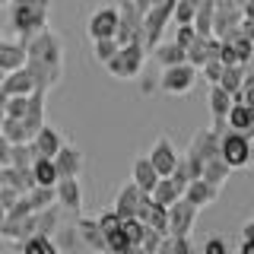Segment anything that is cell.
<instances>
[{"label":"cell","instance_id":"obj_1","mask_svg":"<svg viewBox=\"0 0 254 254\" xmlns=\"http://www.w3.org/2000/svg\"><path fill=\"white\" fill-rule=\"evenodd\" d=\"M26 70L38 92H51L64 76V38L54 29H42L26 38Z\"/></svg>","mask_w":254,"mask_h":254},{"label":"cell","instance_id":"obj_2","mask_svg":"<svg viewBox=\"0 0 254 254\" xmlns=\"http://www.w3.org/2000/svg\"><path fill=\"white\" fill-rule=\"evenodd\" d=\"M54 3L51 0H10V26L19 42L32 38L35 32H42L51 19Z\"/></svg>","mask_w":254,"mask_h":254},{"label":"cell","instance_id":"obj_3","mask_svg":"<svg viewBox=\"0 0 254 254\" xmlns=\"http://www.w3.org/2000/svg\"><path fill=\"white\" fill-rule=\"evenodd\" d=\"M146 48L140 42H127V45H118L115 58L105 64V70L115 79H137L143 73V67H146Z\"/></svg>","mask_w":254,"mask_h":254},{"label":"cell","instance_id":"obj_4","mask_svg":"<svg viewBox=\"0 0 254 254\" xmlns=\"http://www.w3.org/2000/svg\"><path fill=\"white\" fill-rule=\"evenodd\" d=\"M219 159L229 165V169H245L251 162V133H242V130H226L219 133Z\"/></svg>","mask_w":254,"mask_h":254},{"label":"cell","instance_id":"obj_5","mask_svg":"<svg viewBox=\"0 0 254 254\" xmlns=\"http://www.w3.org/2000/svg\"><path fill=\"white\" fill-rule=\"evenodd\" d=\"M197 76H200V70L194 67V64L181 61V64H169V67H162V76H159V89L165 95H188L190 89L197 86Z\"/></svg>","mask_w":254,"mask_h":254},{"label":"cell","instance_id":"obj_6","mask_svg":"<svg viewBox=\"0 0 254 254\" xmlns=\"http://www.w3.org/2000/svg\"><path fill=\"white\" fill-rule=\"evenodd\" d=\"M111 210H115L121 219H127V216L143 219V216H146V210H149V194H146V190H140L133 181H127V185L118 188L115 206H111Z\"/></svg>","mask_w":254,"mask_h":254},{"label":"cell","instance_id":"obj_7","mask_svg":"<svg viewBox=\"0 0 254 254\" xmlns=\"http://www.w3.org/2000/svg\"><path fill=\"white\" fill-rule=\"evenodd\" d=\"M143 35V13L133 6V0H124L118 6V26H115V42L127 45V42H140ZM143 45V42H140Z\"/></svg>","mask_w":254,"mask_h":254},{"label":"cell","instance_id":"obj_8","mask_svg":"<svg viewBox=\"0 0 254 254\" xmlns=\"http://www.w3.org/2000/svg\"><path fill=\"white\" fill-rule=\"evenodd\" d=\"M194 222H197V206L188 197H178V200L169 203V232L172 235H190Z\"/></svg>","mask_w":254,"mask_h":254},{"label":"cell","instance_id":"obj_9","mask_svg":"<svg viewBox=\"0 0 254 254\" xmlns=\"http://www.w3.org/2000/svg\"><path fill=\"white\" fill-rule=\"evenodd\" d=\"M149 162H153V169L159 172V175H172V169H175V162H178V149L172 146V140L165 137V133H159V137L153 140V146H149Z\"/></svg>","mask_w":254,"mask_h":254},{"label":"cell","instance_id":"obj_10","mask_svg":"<svg viewBox=\"0 0 254 254\" xmlns=\"http://www.w3.org/2000/svg\"><path fill=\"white\" fill-rule=\"evenodd\" d=\"M54 200L58 206L64 210H83V188H79V178L73 175H61L58 181H54Z\"/></svg>","mask_w":254,"mask_h":254},{"label":"cell","instance_id":"obj_11","mask_svg":"<svg viewBox=\"0 0 254 254\" xmlns=\"http://www.w3.org/2000/svg\"><path fill=\"white\" fill-rule=\"evenodd\" d=\"M115 26H118V6H99V10H92L89 22H86V29H89V38L115 35Z\"/></svg>","mask_w":254,"mask_h":254},{"label":"cell","instance_id":"obj_12","mask_svg":"<svg viewBox=\"0 0 254 254\" xmlns=\"http://www.w3.org/2000/svg\"><path fill=\"white\" fill-rule=\"evenodd\" d=\"M0 92L3 95H29V92H35V83H32V73L26 70V64L0 76Z\"/></svg>","mask_w":254,"mask_h":254},{"label":"cell","instance_id":"obj_13","mask_svg":"<svg viewBox=\"0 0 254 254\" xmlns=\"http://www.w3.org/2000/svg\"><path fill=\"white\" fill-rule=\"evenodd\" d=\"M73 229H76V238L86 245V248H92V251H108V248H105V235H102V229H99V222H95V216H76Z\"/></svg>","mask_w":254,"mask_h":254},{"label":"cell","instance_id":"obj_14","mask_svg":"<svg viewBox=\"0 0 254 254\" xmlns=\"http://www.w3.org/2000/svg\"><path fill=\"white\" fill-rule=\"evenodd\" d=\"M181 197H188L190 203L200 210V206H210V203H216V197H219V188L216 185H210L206 178H190L188 185H185V194Z\"/></svg>","mask_w":254,"mask_h":254},{"label":"cell","instance_id":"obj_15","mask_svg":"<svg viewBox=\"0 0 254 254\" xmlns=\"http://www.w3.org/2000/svg\"><path fill=\"white\" fill-rule=\"evenodd\" d=\"M51 159H54V165H58V175H73V178L83 175V153H79L73 143L64 140V146Z\"/></svg>","mask_w":254,"mask_h":254},{"label":"cell","instance_id":"obj_16","mask_svg":"<svg viewBox=\"0 0 254 254\" xmlns=\"http://www.w3.org/2000/svg\"><path fill=\"white\" fill-rule=\"evenodd\" d=\"M32 146L38 149V156H54V153L64 146V137H61V130H58L54 124L45 121V124L35 130V137H32Z\"/></svg>","mask_w":254,"mask_h":254},{"label":"cell","instance_id":"obj_17","mask_svg":"<svg viewBox=\"0 0 254 254\" xmlns=\"http://www.w3.org/2000/svg\"><path fill=\"white\" fill-rule=\"evenodd\" d=\"M26 64V45L16 38V42H6L0 38V73H10V70L22 67Z\"/></svg>","mask_w":254,"mask_h":254},{"label":"cell","instance_id":"obj_18","mask_svg":"<svg viewBox=\"0 0 254 254\" xmlns=\"http://www.w3.org/2000/svg\"><path fill=\"white\" fill-rule=\"evenodd\" d=\"M242 83H245V64H226L219 76V86L232 95V102H242Z\"/></svg>","mask_w":254,"mask_h":254},{"label":"cell","instance_id":"obj_19","mask_svg":"<svg viewBox=\"0 0 254 254\" xmlns=\"http://www.w3.org/2000/svg\"><path fill=\"white\" fill-rule=\"evenodd\" d=\"M130 181L137 185L140 190H153V185L159 181V172L153 169V162H149V156H140V159H133V172H130Z\"/></svg>","mask_w":254,"mask_h":254},{"label":"cell","instance_id":"obj_20","mask_svg":"<svg viewBox=\"0 0 254 254\" xmlns=\"http://www.w3.org/2000/svg\"><path fill=\"white\" fill-rule=\"evenodd\" d=\"M226 124L232 130H242V133H254V121H251V111L245 102H232L226 111Z\"/></svg>","mask_w":254,"mask_h":254},{"label":"cell","instance_id":"obj_21","mask_svg":"<svg viewBox=\"0 0 254 254\" xmlns=\"http://www.w3.org/2000/svg\"><path fill=\"white\" fill-rule=\"evenodd\" d=\"M178 197H181V188L175 185L169 175H159V181L153 185V190H149V200H153V203H162V206H169L172 200H178Z\"/></svg>","mask_w":254,"mask_h":254},{"label":"cell","instance_id":"obj_22","mask_svg":"<svg viewBox=\"0 0 254 254\" xmlns=\"http://www.w3.org/2000/svg\"><path fill=\"white\" fill-rule=\"evenodd\" d=\"M153 58L162 64V67H169V64H181V61H188V54H185V48H181L178 42H156L153 48Z\"/></svg>","mask_w":254,"mask_h":254},{"label":"cell","instance_id":"obj_23","mask_svg":"<svg viewBox=\"0 0 254 254\" xmlns=\"http://www.w3.org/2000/svg\"><path fill=\"white\" fill-rule=\"evenodd\" d=\"M32 178H35V185L54 188V181L61 178V175H58V165H54V159H51V156H38L35 162H32Z\"/></svg>","mask_w":254,"mask_h":254},{"label":"cell","instance_id":"obj_24","mask_svg":"<svg viewBox=\"0 0 254 254\" xmlns=\"http://www.w3.org/2000/svg\"><path fill=\"white\" fill-rule=\"evenodd\" d=\"M229 175H232V169H229V165L222 162L219 156L206 159V162H203V169H200V178H206L210 185H216V188L226 185V181H229Z\"/></svg>","mask_w":254,"mask_h":254},{"label":"cell","instance_id":"obj_25","mask_svg":"<svg viewBox=\"0 0 254 254\" xmlns=\"http://www.w3.org/2000/svg\"><path fill=\"white\" fill-rule=\"evenodd\" d=\"M19 248L26 251V254H54L58 251V245H54V238L51 235H45V232H32L26 235L19 242Z\"/></svg>","mask_w":254,"mask_h":254},{"label":"cell","instance_id":"obj_26","mask_svg":"<svg viewBox=\"0 0 254 254\" xmlns=\"http://www.w3.org/2000/svg\"><path fill=\"white\" fill-rule=\"evenodd\" d=\"M61 226V206L51 203L45 210H35V232H45V235H54Z\"/></svg>","mask_w":254,"mask_h":254},{"label":"cell","instance_id":"obj_27","mask_svg":"<svg viewBox=\"0 0 254 254\" xmlns=\"http://www.w3.org/2000/svg\"><path fill=\"white\" fill-rule=\"evenodd\" d=\"M194 245H190V235H172L165 232L162 242H159V254H190Z\"/></svg>","mask_w":254,"mask_h":254},{"label":"cell","instance_id":"obj_28","mask_svg":"<svg viewBox=\"0 0 254 254\" xmlns=\"http://www.w3.org/2000/svg\"><path fill=\"white\" fill-rule=\"evenodd\" d=\"M143 222H146L149 229H156V232L165 235V232H169V206L149 200V210H146V216H143Z\"/></svg>","mask_w":254,"mask_h":254},{"label":"cell","instance_id":"obj_29","mask_svg":"<svg viewBox=\"0 0 254 254\" xmlns=\"http://www.w3.org/2000/svg\"><path fill=\"white\" fill-rule=\"evenodd\" d=\"M229 105H232V95L222 89L219 83H210V111H213V118H226Z\"/></svg>","mask_w":254,"mask_h":254},{"label":"cell","instance_id":"obj_30","mask_svg":"<svg viewBox=\"0 0 254 254\" xmlns=\"http://www.w3.org/2000/svg\"><path fill=\"white\" fill-rule=\"evenodd\" d=\"M115 51H118V42H115V35H105V38H92V58L105 67V64L115 58Z\"/></svg>","mask_w":254,"mask_h":254},{"label":"cell","instance_id":"obj_31","mask_svg":"<svg viewBox=\"0 0 254 254\" xmlns=\"http://www.w3.org/2000/svg\"><path fill=\"white\" fill-rule=\"evenodd\" d=\"M0 133H3L10 143H26V127H22L19 118H6L3 115V124H0Z\"/></svg>","mask_w":254,"mask_h":254},{"label":"cell","instance_id":"obj_32","mask_svg":"<svg viewBox=\"0 0 254 254\" xmlns=\"http://www.w3.org/2000/svg\"><path fill=\"white\" fill-rule=\"evenodd\" d=\"M105 248L108 251H115V254H130V242H127V235L121 232V229H115V232H108L105 235Z\"/></svg>","mask_w":254,"mask_h":254},{"label":"cell","instance_id":"obj_33","mask_svg":"<svg viewBox=\"0 0 254 254\" xmlns=\"http://www.w3.org/2000/svg\"><path fill=\"white\" fill-rule=\"evenodd\" d=\"M26 108H29V95H6V105H3L6 118H22Z\"/></svg>","mask_w":254,"mask_h":254},{"label":"cell","instance_id":"obj_34","mask_svg":"<svg viewBox=\"0 0 254 254\" xmlns=\"http://www.w3.org/2000/svg\"><path fill=\"white\" fill-rule=\"evenodd\" d=\"M222 67H226V64H222L219 58H210V61H203L197 70L203 73V79H206V83H219V76H222Z\"/></svg>","mask_w":254,"mask_h":254},{"label":"cell","instance_id":"obj_35","mask_svg":"<svg viewBox=\"0 0 254 254\" xmlns=\"http://www.w3.org/2000/svg\"><path fill=\"white\" fill-rule=\"evenodd\" d=\"M159 242H162V232H156V229L146 226V232L140 238V251L143 254H159Z\"/></svg>","mask_w":254,"mask_h":254},{"label":"cell","instance_id":"obj_36","mask_svg":"<svg viewBox=\"0 0 254 254\" xmlns=\"http://www.w3.org/2000/svg\"><path fill=\"white\" fill-rule=\"evenodd\" d=\"M95 222H99L102 235H108V232H115V229H121V216H118L115 210H108V213H102V216H95Z\"/></svg>","mask_w":254,"mask_h":254},{"label":"cell","instance_id":"obj_37","mask_svg":"<svg viewBox=\"0 0 254 254\" xmlns=\"http://www.w3.org/2000/svg\"><path fill=\"white\" fill-rule=\"evenodd\" d=\"M73 242H79V238H76V229H73V226H70V229H61V226H58V242H54V245H58V251H61V248L70 251V248H73Z\"/></svg>","mask_w":254,"mask_h":254},{"label":"cell","instance_id":"obj_38","mask_svg":"<svg viewBox=\"0 0 254 254\" xmlns=\"http://www.w3.org/2000/svg\"><path fill=\"white\" fill-rule=\"evenodd\" d=\"M194 35H197V32H194V26H190V22H185V26H175V38H172V42H178L181 48H188Z\"/></svg>","mask_w":254,"mask_h":254},{"label":"cell","instance_id":"obj_39","mask_svg":"<svg viewBox=\"0 0 254 254\" xmlns=\"http://www.w3.org/2000/svg\"><path fill=\"white\" fill-rule=\"evenodd\" d=\"M16 200H19V190L10 185H0V206H13Z\"/></svg>","mask_w":254,"mask_h":254},{"label":"cell","instance_id":"obj_40","mask_svg":"<svg viewBox=\"0 0 254 254\" xmlns=\"http://www.w3.org/2000/svg\"><path fill=\"white\" fill-rule=\"evenodd\" d=\"M229 245L222 242V238H210V242H203V254H226Z\"/></svg>","mask_w":254,"mask_h":254},{"label":"cell","instance_id":"obj_41","mask_svg":"<svg viewBox=\"0 0 254 254\" xmlns=\"http://www.w3.org/2000/svg\"><path fill=\"white\" fill-rule=\"evenodd\" d=\"M0 165H10V140L0 133Z\"/></svg>","mask_w":254,"mask_h":254},{"label":"cell","instance_id":"obj_42","mask_svg":"<svg viewBox=\"0 0 254 254\" xmlns=\"http://www.w3.org/2000/svg\"><path fill=\"white\" fill-rule=\"evenodd\" d=\"M242 238H254V216H251V219H245V226H242Z\"/></svg>","mask_w":254,"mask_h":254},{"label":"cell","instance_id":"obj_43","mask_svg":"<svg viewBox=\"0 0 254 254\" xmlns=\"http://www.w3.org/2000/svg\"><path fill=\"white\" fill-rule=\"evenodd\" d=\"M238 251H242V254H254V238H242Z\"/></svg>","mask_w":254,"mask_h":254},{"label":"cell","instance_id":"obj_44","mask_svg":"<svg viewBox=\"0 0 254 254\" xmlns=\"http://www.w3.org/2000/svg\"><path fill=\"white\" fill-rule=\"evenodd\" d=\"M242 16L245 19H254V0H245L242 3Z\"/></svg>","mask_w":254,"mask_h":254},{"label":"cell","instance_id":"obj_45","mask_svg":"<svg viewBox=\"0 0 254 254\" xmlns=\"http://www.w3.org/2000/svg\"><path fill=\"white\" fill-rule=\"evenodd\" d=\"M153 3H156V0H133V6H137L140 13H146V10H149V6H153Z\"/></svg>","mask_w":254,"mask_h":254},{"label":"cell","instance_id":"obj_46","mask_svg":"<svg viewBox=\"0 0 254 254\" xmlns=\"http://www.w3.org/2000/svg\"><path fill=\"white\" fill-rule=\"evenodd\" d=\"M6 219V206H0V222H3Z\"/></svg>","mask_w":254,"mask_h":254},{"label":"cell","instance_id":"obj_47","mask_svg":"<svg viewBox=\"0 0 254 254\" xmlns=\"http://www.w3.org/2000/svg\"><path fill=\"white\" fill-rule=\"evenodd\" d=\"M251 159H254V137H251Z\"/></svg>","mask_w":254,"mask_h":254},{"label":"cell","instance_id":"obj_48","mask_svg":"<svg viewBox=\"0 0 254 254\" xmlns=\"http://www.w3.org/2000/svg\"><path fill=\"white\" fill-rule=\"evenodd\" d=\"M6 3H10V0H0V6H6Z\"/></svg>","mask_w":254,"mask_h":254},{"label":"cell","instance_id":"obj_49","mask_svg":"<svg viewBox=\"0 0 254 254\" xmlns=\"http://www.w3.org/2000/svg\"><path fill=\"white\" fill-rule=\"evenodd\" d=\"M0 124H3V111H0Z\"/></svg>","mask_w":254,"mask_h":254},{"label":"cell","instance_id":"obj_50","mask_svg":"<svg viewBox=\"0 0 254 254\" xmlns=\"http://www.w3.org/2000/svg\"><path fill=\"white\" fill-rule=\"evenodd\" d=\"M235 3H245V0H235Z\"/></svg>","mask_w":254,"mask_h":254},{"label":"cell","instance_id":"obj_51","mask_svg":"<svg viewBox=\"0 0 254 254\" xmlns=\"http://www.w3.org/2000/svg\"><path fill=\"white\" fill-rule=\"evenodd\" d=\"M0 76H3V73H0Z\"/></svg>","mask_w":254,"mask_h":254},{"label":"cell","instance_id":"obj_52","mask_svg":"<svg viewBox=\"0 0 254 254\" xmlns=\"http://www.w3.org/2000/svg\"><path fill=\"white\" fill-rule=\"evenodd\" d=\"M0 38H3V35H0Z\"/></svg>","mask_w":254,"mask_h":254}]
</instances>
